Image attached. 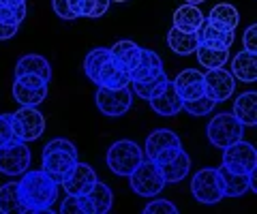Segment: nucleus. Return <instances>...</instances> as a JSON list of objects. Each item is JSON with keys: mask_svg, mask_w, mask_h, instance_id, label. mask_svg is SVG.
I'll list each match as a JSON object with an SVG mask.
<instances>
[{"mask_svg": "<svg viewBox=\"0 0 257 214\" xmlns=\"http://www.w3.org/2000/svg\"><path fill=\"white\" fill-rule=\"evenodd\" d=\"M60 182L54 180L43 169H26L18 182V193L24 212H52V205L58 201Z\"/></svg>", "mask_w": 257, "mask_h": 214, "instance_id": "nucleus-1", "label": "nucleus"}, {"mask_svg": "<svg viewBox=\"0 0 257 214\" xmlns=\"http://www.w3.org/2000/svg\"><path fill=\"white\" fill-rule=\"evenodd\" d=\"M75 163H77V148L73 141L56 137L45 144L43 154H41V167L54 180L60 182Z\"/></svg>", "mask_w": 257, "mask_h": 214, "instance_id": "nucleus-2", "label": "nucleus"}, {"mask_svg": "<svg viewBox=\"0 0 257 214\" xmlns=\"http://www.w3.org/2000/svg\"><path fill=\"white\" fill-rule=\"evenodd\" d=\"M144 161V150L131 139H118L109 146L105 163L111 169V173L126 178L138 165Z\"/></svg>", "mask_w": 257, "mask_h": 214, "instance_id": "nucleus-3", "label": "nucleus"}, {"mask_svg": "<svg viewBox=\"0 0 257 214\" xmlns=\"http://www.w3.org/2000/svg\"><path fill=\"white\" fill-rule=\"evenodd\" d=\"M206 135L208 141L216 148H227L231 144L242 139L244 135V124L238 120L234 114L229 112H223V114H216L210 122H208V129H206Z\"/></svg>", "mask_w": 257, "mask_h": 214, "instance_id": "nucleus-4", "label": "nucleus"}, {"mask_svg": "<svg viewBox=\"0 0 257 214\" xmlns=\"http://www.w3.org/2000/svg\"><path fill=\"white\" fill-rule=\"evenodd\" d=\"M182 150L180 137L170 129H157L152 131L146 139V148H144V156L152 161L155 165L170 163L172 158Z\"/></svg>", "mask_w": 257, "mask_h": 214, "instance_id": "nucleus-5", "label": "nucleus"}, {"mask_svg": "<svg viewBox=\"0 0 257 214\" xmlns=\"http://www.w3.org/2000/svg\"><path fill=\"white\" fill-rule=\"evenodd\" d=\"M11 126H13V135L20 141H35L43 135L45 131V116L39 112L37 107L20 105V109L15 114H11Z\"/></svg>", "mask_w": 257, "mask_h": 214, "instance_id": "nucleus-6", "label": "nucleus"}, {"mask_svg": "<svg viewBox=\"0 0 257 214\" xmlns=\"http://www.w3.org/2000/svg\"><path fill=\"white\" fill-rule=\"evenodd\" d=\"M126 178L133 193H138L140 197H157L165 186V180L161 176L159 167L152 161H148V158L142 161Z\"/></svg>", "mask_w": 257, "mask_h": 214, "instance_id": "nucleus-7", "label": "nucleus"}, {"mask_svg": "<svg viewBox=\"0 0 257 214\" xmlns=\"http://www.w3.org/2000/svg\"><path fill=\"white\" fill-rule=\"evenodd\" d=\"M191 193L199 203H219L223 199V188H221V178L219 169L214 167H204L199 169L191 180Z\"/></svg>", "mask_w": 257, "mask_h": 214, "instance_id": "nucleus-8", "label": "nucleus"}, {"mask_svg": "<svg viewBox=\"0 0 257 214\" xmlns=\"http://www.w3.org/2000/svg\"><path fill=\"white\" fill-rule=\"evenodd\" d=\"M32 154L26 141L13 139L0 148V173L5 176H22L30 167Z\"/></svg>", "mask_w": 257, "mask_h": 214, "instance_id": "nucleus-9", "label": "nucleus"}, {"mask_svg": "<svg viewBox=\"0 0 257 214\" xmlns=\"http://www.w3.org/2000/svg\"><path fill=\"white\" fill-rule=\"evenodd\" d=\"M94 103L101 114L109 118L124 116L133 105V92L131 88H101L94 94Z\"/></svg>", "mask_w": 257, "mask_h": 214, "instance_id": "nucleus-10", "label": "nucleus"}, {"mask_svg": "<svg viewBox=\"0 0 257 214\" xmlns=\"http://www.w3.org/2000/svg\"><path fill=\"white\" fill-rule=\"evenodd\" d=\"M223 167L236 173H251L257 169V150L253 144L240 139L236 144L223 148Z\"/></svg>", "mask_w": 257, "mask_h": 214, "instance_id": "nucleus-11", "label": "nucleus"}, {"mask_svg": "<svg viewBox=\"0 0 257 214\" xmlns=\"http://www.w3.org/2000/svg\"><path fill=\"white\" fill-rule=\"evenodd\" d=\"M234 90H236V79L229 71H225L223 67L208 69V73L204 75V94L208 99H212L214 103L227 101L231 99Z\"/></svg>", "mask_w": 257, "mask_h": 214, "instance_id": "nucleus-12", "label": "nucleus"}, {"mask_svg": "<svg viewBox=\"0 0 257 214\" xmlns=\"http://www.w3.org/2000/svg\"><path fill=\"white\" fill-rule=\"evenodd\" d=\"M96 182V173L88 163H75L69 169V173L60 180L62 188L67 191V195H86Z\"/></svg>", "mask_w": 257, "mask_h": 214, "instance_id": "nucleus-13", "label": "nucleus"}, {"mask_svg": "<svg viewBox=\"0 0 257 214\" xmlns=\"http://www.w3.org/2000/svg\"><path fill=\"white\" fill-rule=\"evenodd\" d=\"M92 84L101 86V88H128L131 86V75L109 56L96 71Z\"/></svg>", "mask_w": 257, "mask_h": 214, "instance_id": "nucleus-14", "label": "nucleus"}, {"mask_svg": "<svg viewBox=\"0 0 257 214\" xmlns=\"http://www.w3.org/2000/svg\"><path fill=\"white\" fill-rule=\"evenodd\" d=\"M174 88L182 101H193L204 97V73L197 69H184L174 79Z\"/></svg>", "mask_w": 257, "mask_h": 214, "instance_id": "nucleus-15", "label": "nucleus"}, {"mask_svg": "<svg viewBox=\"0 0 257 214\" xmlns=\"http://www.w3.org/2000/svg\"><path fill=\"white\" fill-rule=\"evenodd\" d=\"M195 35H197V41L199 45H210V47H225V50H229L231 45H234V30H225V28H219V26H214V24L210 20H206L202 22V26H199L195 30Z\"/></svg>", "mask_w": 257, "mask_h": 214, "instance_id": "nucleus-16", "label": "nucleus"}, {"mask_svg": "<svg viewBox=\"0 0 257 214\" xmlns=\"http://www.w3.org/2000/svg\"><path fill=\"white\" fill-rule=\"evenodd\" d=\"M148 103H150L152 112L163 116V118H172L176 114H180V109H182V99L178 97V92H176L172 82H167L165 88L161 90L155 99H150Z\"/></svg>", "mask_w": 257, "mask_h": 214, "instance_id": "nucleus-17", "label": "nucleus"}, {"mask_svg": "<svg viewBox=\"0 0 257 214\" xmlns=\"http://www.w3.org/2000/svg\"><path fill=\"white\" fill-rule=\"evenodd\" d=\"M161 73H163V60L159 58V54L142 47L138 65H135V69L128 73L131 75V82H146V79H152Z\"/></svg>", "mask_w": 257, "mask_h": 214, "instance_id": "nucleus-18", "label": "nucleus"}, {"mask_svg": "<svg viewBox=\"0 0 257 214\" xmlns=\"http://www.w3.org/2000/svg\"><path fill=\"white\" fill-rule=\"evenodd\" d=\"M229 73L234 75V79H238V82H244V84L257 82V54L248 52V50L238 52L234 60H231Z\"/></svg>", "mask_w": 257, "mask_h": 214, "instance_id": "nucleus-19", "label": "nucleus"}, {"mask_svg": "<svg viewBox=\"0 0 257 214\" xmlns=\"http://www.w3.org/2000/svg\"><path fill=\"white\" fill-rule=\"evenodd\" d=\"M109 54L120 67H122L126 73H131L135 69L140 60V54H142V47L135 43V41H128V39H122V41H116L114 45L109 47Z\"/></svg>", "mask_w": 257, "mask_h": 214, "instance_id": "nucleus-20", "label": "nucleus"}, {"mask_svg": "<svg viewBox=\"0 0 257 214\" xmlns=\"http://www.w3.org/2000/svg\"><path fill=\"white\" fill-rule=\"evenodd\" d=\"M20 75H39L43 77L45 82H50L52 79V67L47 58L39 56V54H26V56H22L18 60V65H15V77Z\"/></svg>", "mask_w": 257, "mask_h": 214, "instance_id": "nucleus-21", "label": "nucleus"}, {"mask_svg": "<svg viewBox=\"0 0 257 214\" xmlns=\"http://www.w3.org/2000/svg\"><path fill=\"white\" fill-rule=\"evenodd\" d=\"M161 176H163L165 184H174V182H180L189 176V169H191V158L189 154L180 150L170 163H163V165H157Z\"/></svg>", "mask_w": 257, "mask_h": 214, "instance_id": "nucleus-22", "label": "nucleus"}, {"mask_svg": "<svg viewBox=\"0 0 257 214\" xmlns=\"http://www.w3.org/2000/svg\"><path fill=\"white\" fill-rule=\"evenodd\" d=\"M221 188L225 197H242L248 191V173H236L229 171L227 167H219Z\"/></svg>", "mask_w": 257, "mask_h": 214, "instance_id": "nucleus-23", "label": "nucleus"}, {"mask_svg": "<svg viewBox=\"0 0 257 214\" xmlns=\"http://www.w3.org/2000/svg\"><path fill=\"white\" fill-rule=\"evenodd\" d=\"M204 22V13L199 11L197 5H182L174 13V28L184 30V33H195Z\"/></svg>", "mask_w": 257, "mask_h": 214, "instance_id": "nucleus-24", "label": "nucleus"}, {"mask_svg": "<svg viewBox=\"0 0 257 214\" xmlns=\"http://www.w3.org/2000/svg\"><path fill=\"white\" fill-rule=\"evenodd\" d=\"M88 205H90V214H107L111 210V203H114V195H111V188L107 184L96 180L94 186L86 193Z\"/></svg>", "mask_w": 257, "mask_h": 214, "instance_id": "nucleus-25", "label": "nucleus"}, {"mask_svg": "<svg viewBox=\"0 0 257 214\" xmlns=\"http://www.w3.org/2000/svg\"><path fill=\"white\" fill-rule=\"evenodd\" d=\"M234 116L244 126L257 124V92H244L234 101Z\"/></svg>", "mask_w": 257, "mask_h": 214, "instance_id": "nucleus-26", "label": "nucleus"}, {"mask_svg": "<svg viewBox=\"0 0 257 214\" xmlns=\"http://www.w3.org/2000/svg\"><path fill=\"white\" fill-rule=\"evenodd\" d=\"M214 26L219 28H225V30H236V26L240 24V13L234 5L229 3H221V5H214L210 13H208V18Z\"/></svg>", "mask_w": 257, "mask_h": 214, "instance_id": "nucleus-27", "label": "nucleus"}, {"mask_svg": "<svg viewBox=\"0 0 257 214\" xmlns=\"http://www.w3.org/2000/svg\"><path fill=\"white\" fill-rule=\"evenodd\" d=\"M167 45L174 54H180V56H189V54H195L197 50V35L195 33H184V30L172 28L167 33Z\"/></svg>", "mask_w": 257, "mask_h": 214, "instance_id": "nucleus-28", "label": "nucleus"}, {"mask_svg": "<svg viewBox=\"0 0 257 214\" xmlns=\"http://www.w3.org/2000/svg\"><path fill=\"white\" fill-rule=\"evenodd\" d=\"M13 99L20 103V105H28V107H37L47 99V86H39V88H32V86H24L22 82L15 79L13 82Z\"/></svg>", "mask_w": 257, "mask_h": 214, "instance_id": "nucleus-29", "label": "nucleus"}, {"mask_svg": "<svg viewBox=\"0 0 257 214\" xmlns=\"http://www.w3.org/2000/svg\"><path fill=\"white\" fill-rule=\"evenodd\" d=\"M197 60L204 69H219L229 60V50L225 47H210V45H197Z\"/></svg>", "mask_w": 257, "mask_h": 214, "instance_id": "nucleus-30", "label": "nucleus"}, {"mask_svg": "<svg viewBox=\"0 0 257 214\" xmlns=\"http://www.w3.org/2000/svg\"><path fill=\"white\" fill-rule=\"evenodd\" d=\"M167 82H170V77H167V73L163 71L161 75L152 77V79H146V82H131V86H133V92L138 94L140 99L150 101V99H155L157 94L165 88Z\"/></svg>", "mask_w": 257, "mask_h": 214, "instance_id": "nucleus-31", "label": "nucleus"}, {"mask_svg": "<svg viewBox=\"0 0 257 214\" xmlns=\"http://www.w3.org/2000/svg\"><path fill=\"white\" fill-rule=\"evenodd\" d=\"M24 20H26V0H0V22L20 26Z\"/></svg>", "mask_w": 257, "mask_h": 214, "instance_id": "nucleus-32", "label": "nucleus"}, {"mask_svg": "<svg viewBox=\"0 0 257 214\" xmlns=\"http://www.w3.org/2000/svg\"><path fill=\"white\" fill-rule=\"evenodd\" d=\"M0 212L3 214L24 212L18 193V182H7V184L0 186Z\"/></svg>", "mask_w": 257, "mask_h": 214, "instance_id": "nucleus-33", "label": "nucleus"}, {"mask_svg": "<svg viewBox=\"0 0 257 214\" xmlns=\"http://www.w3.org/2000/svg\"><path fill=\"white\" fill-rule=\"evenodd\" d=\"M109 56H111V54H109V47H94V50L88 52V56H86V60H84V73H86V77L90 79V82L94 79L99 67H101Z\"/></svg>", "mask_w": 257, "mask_h": 214, "instance_id": "nucleus-34", "label": "nucleus"}, {"mask_svg": "<svg viewBox=\"0 0 257 214\" xmlns=\"http://www.w3.org/2000/svg\"><path fill=\"white\" fill-rule=\"evenodd\" d=\"M60 212L64 214H90L86 195H67L60 203Z\"/></svg>", "mask_w": 257, "mask_h": 214, "instance_id": "nucleus-35", "label": "nucleus"}, {"mask_svg": "<svg viewBox=\"0 0 257 214\" xmlns=\"http://www.w3.org/2000/svg\"><path fill=\"white\" fill-rule=\"evenodd\" d=\"M214 105H216V103L212 99H208L206 94H204V97H199V99H193V101H182V109H184V112H189L191 116H195V118L210 114L214 109Z\"/></svg>", "mask_w": 257, "mask_h": 214, "instance_id": "nucleus-36", "label": "nucleus"}, {"mask_svg": "<svg viewBox=\"0 0 257 214\" xmlns=\"http://www.w3.org/2000/svg\"><path fill=\"white\" fill-rule=\"evenodd\" d=\"M111 0H82L79 5V18H101L109 9Z\"/></svg>", "mask_w": 257, "mask_h": 214, "instance_id": "nucleus-37", "label": "nucleus"}, {"mask_svg": "<svg viewBox=\"0 0 257 214\" xmlns=\"http://www.w3.org/2000/svg\"><path fill=\"white\" fill-rule=\"evenodd\" d=\"M144 212L146 214H178V208L167 199H155L144 208Z\"/></svg>", "mask_w": 257, "mask_h": 214, "instance_id": "nucleus-38", "label": "nucleus"}, {"mask_svg": "<svg viewBox=\"0 0 257 214\" xmlns=\"http://www.w3.org/2000/svg\"><path fill=\"white\" fill-rule=\"evenodd\" d=\"M13 139L15 135H13V126H11V114H3L0 116V148Z\"/></svg>", "mask_w": 257, "mask_h": 214, "instance_id": "nucleus-39", "label": "nucleus"}, {"mask_svg": "<svg viewBox=\"0 0 257 214\" xmlns=\"http://www.w3.org/2000/svg\"><path fill=\"white\" fill-rule=\"evenodd\" d=\"M52 9L60 20H67V22L77 20L73 15V11H71V7H69V0H52Z\"/></svg>", "mask_w": 257, "mask_h": 214, "instance_id": "nucleus-40", "label": "nucleus"}, {"mask_svg": "<svg viewBox=\"0 0 257 214\" xmlns=\"http://www.w3.org/2000/svg\"><path fill=\"white\" fill-rule=\"evenodd\" d=\"M242 45H244V50H248V52H257V26L255 24H251V26L244 30Z\"/></svg>", "mask_w": 257, "mask_h": 214, "instance_id": "nucleus-41", "label": "nucleus"}, {"mask_svg": "<svg viewBox=\"0 0 257 214\" xmlns=\"http://www.w3.org/2000/svg\"><path fill=\"white\" fill-rule=\"evenodd\" d=\"M18 82H22L24 86H32V88H39V86H47V82L43 77H39V75H20V77H15Z\"/></svg>", "mask_w": 257, "mask_h": 214, "instance_id": "nucleus-42", "label": "nucleus"}, {"mask_svg": "<svg viewBox=\"0 0 257 214\" xmlns=\"http://www.w3.org/2000/svg\"><path fill=\"white\" fill-rule=\"evenodd\" d=\"M18 28L20 26H13V24H3L0 22V41H9L18 35Z\"/></svg>", "mask_w": 257, "mask_h": 214, "instance_id": "nucleus-43", "label": "nucleus"}, {"mask_svg": "<svg viewBox=\"0 0 257 214\" xmlns=\"http://www.w3.org/2000/svg\"><path fill=\"white\" fill-rule=\"evenodd\" d=\"M184 3H189V5H202V3H206V0H184Z\"/></svg>", "mask_w": 257, "mask_h": 214, "instance_id": "nucleus-44", "label": "nucleus"}, {"mask_svg": "<svg viewBox=\"0 0 257 214\" xmlns=\"http://www.w3.org/2000/svg\"><path fill=\"white\" fill-rule=\"evenodd\" d=\"M111 3H126V0H111Z\"/></svg>", "mask_w": 257, "mask_h": 214, "instance_id": "nucleus-45", "label": "nucleus"}]
</instances>
